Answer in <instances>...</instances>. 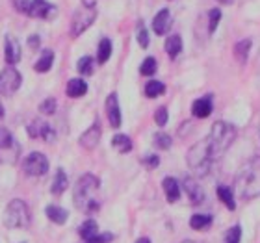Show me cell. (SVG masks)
<instances>
[{"mask_svg": "<svg viewBox=\"0 0 260 243\" xmlns=\"http://www.w3.org/2000/svg\"><path fill=\"white\" fill-rule=\"evenodd\" d=\"M112 147H114L119 154H126V152L132 151V140L125 134H117L114 140H112Z\"/></svg>", "mask_w": 260, "mask_h": 243, "instance_id": "603a6c76", "label": "cell"}, {"mask_svg": "<svg viewBox=\"0 0 260 243\" xmlns=\"http://www.w3.org/2000/svg\"><path fill=\"white\" fill-rule=\"evenodd\" d=\"M65 93H67L71 98L84 97V95L87 93L86 80H82V78H73V80H69V84H67V87H65Z\"/></svg>", "mask_w": 260, "mask_h": 243, "instance_id": "d6986e66", "label": "cell"}, {"mask_svg": "<svg viewBox=\"0 0 260 243\" xmlns=\"http://www.w3.org/2000/svg\"><path fill=\"white\" fill-rule=\"evenodd\" d=\"M67 184H69V180H67V175H65L63 169H58L54 175V180H52V188H50V191H52V195H61L67 189Z\"/></svg>", "mask_w": 260, "mask_h": 243, "instance_id": "7402d4cb", "label": "cell"}, {"mask_svg": "<svg viewBox=\"0 0 260 243\" xmlns=\"http://www.w3.org/2000/svg\"><path fill=\"white\" fill-rule=\"evenodd\" d=\"M140 73L143 76L154 75V73H156V60H154V58H145V61H143L140 67Z\"/></svg>", "mask_w": 260, "mask_h": 243, "instance_id": "1f68e13d", "label": "cell"}, {"mask_svg": "<svg viewBox=\"0 0 260 243\" xmlns=\"http://www.w3.org/2000/svg\"><path fill=\"white\" fill-rule=\"evenodd\" d=\"M28 45H30L32 49L39 47V36H32V38H30V41H28Z\"/></svg>", "mask_w": 260, "mask_h": 243, "instance_id": "b9f144b4", "label": "cell"}, {"mask_svg": "<svg viewBox=\"0 0 260 243\" xmlns=\"http://www.w3.org/2000/svg\"><path fill=\"white\" fill-rule=\"evenodd\" d=\"M240 238H242V227H240V225H234L227 232L225 243H240Z\"/></svg>", "mask_w": 260, "mask_h": 243, "instance_id": "836d02e7", "label": "cell"}, {"mask_svg": "<svg viewBox=\"0 0 260 243\" xmlns=\"http://www.w3.org/2000/svg\"><path fill=\"white\" fill-rule=\"evenodd\" d=\"M22 78L19 75V71L13 69V67H6L2 73H0V95H13V93L21 87Z\"/></svg>", "mask_w": 260, "mask_h": 243, "instance_id": "9c48e42d", "label": "cell"}, {"mask_svg": "<svg viewBox=\"0 0 260 243\" xmlns=\"http://www.w3.org/2000/svg\"><path fill=\"white\" fill-rule=\"evenodd\" d=\"M26 15L34 17V19H50L56 15V6L49 4L47 0H32L28 6Z\"/></svg>", "mask_w": 260, "mask_h": 243, "instance_id": "8fae6325", "label": "cell"}, {"mask_svg": "<svg viewBox=\"0 0 260 243\" xmlns=\"http://www.w3.org/2000/svg\"><path fill=\"white\" fill-rule=\"evenodd\" d=\"M217 197H219V200H221L223 204L227 206L229 210H236L234 193H233V189L229 188V186H219V188H217Z\"/></svg>", "mask_w": 260, "mask_h": 243, "instance_id": "484cf974", "label": "cell"}, {"mask_svg": "<svg viewBox=\"0 0 260 243\" xmlns=\"http://www.w3.org/2000/svg\"><path fill=\"white\" fill-rule=\"evenodd\" d=\"M22 169L28 177H43L49 171V160L43 152H30L22 160Z\"/></svg>", "mask_w": 260, "mask_h": 243, "instance_id": "ba28073f", "label": "cell"}, {"mask_svg": "<svg viewBox=\"0 0 260 243\" xmlns=\"http://www.w3.org/2000/svg\"><path fill=\"white\" fill-rule=\"evenodd\" d=\"M78 234H80L86 241H87V239H91L93 236H97V234H99L97 221H95V219H87V221H84L80 227H78Z\"/></svg>", "mask_w": 260, "mask_h": 243, "instance_id": "cb8c5ba5", "label": "cell"}, {"mask_svg": "<svg viewBox=\"0 0 260 243\" xmlns=\"http://www.w3.org/2000/svg\"><path fill=\"white\" fill-rule=\"evenodd\" d=\"M28 134H30V137H34V140H45V141H49V143L56 140L54 130L50 128V124L43 119H34L32 123L28 124Z\"/></svg>", "mask_w": 260, "mask_h": 243, "instance_id": "30bf717a", "label": "cell"}, {"mask_svg": "<svg viewBox=\"0 0 260 243\" xmlns=\"http://www.w3.org/2000/svg\"><path fill=\"white\" fill-rule=\"evenodd\" d=\"M184 189L188 199L191 200V204H201L205 200V191L201 189L199 182L193 179V177H186L184 179Z\"/></svg>", "mask_w": 260, "mask_h": 243, "instance_id": "5bb4252c", "label": "cell"}, {"mask_svg": "<svg viewBox=\"0 0 260 243\" xmlns=\"http://www.w3.org/2000/svg\"><path fill=\"white\" fill-rule=\"evenodd\" d=\"M182 50V39L180 36H169L166 39V52H168L169 58H177Z\"/></svg>", "mask_w": 260, "mask_h": 243, "instance_id": "d4e9b609", "label": "cell"}, {"mask_svg": "<svg viewBox=\"0 0 260 243\" xmlns=\"http://www.w3.org/2000/svg\"><path fill=\"white\" fill-rule=\"evenodd\" d=\"M212 110H214V102H212L210 95H206V97H203V98H197V100L191 104V114H193V117H197V119H206V117L212 114Z\"/></svg>", "mask_w": 260, "mask_h": 243, "instance_id": "9a60e30c", "label": "cell"}, {"mask_svg": "<svg viewBox=\"0 0 260 243\" xmlns=\"http://www.w3.org/2000/svg\"><path fill=\"white\" fill-rule=\"evenodd\" d=\"M52 63H54V52L52 50H45L41 58L36 61L34 69H36V73H47V71L52 69Z\"/></svg>", "mask_w": 260, "mask_h": 243, "instance_id": "44dd1931", "label": "cell"}, {"mask_svg": "<svg viewBox=\"0 0 260 243\" xmlns=\"http://www.w3.org/2000/svg\"><path fill=\"white\" fill-rule=\"evenodd\" d=\"M97 19V6L93 4V0H86V6H82L80 10H76L71 22V36L78 38L91 26L93 21Z\"/></svg>", "mask_w": 260, "mask_h": 243, "instance_id": "8992f818", "label": "cell"}, {"mask_svg": "<svg viewBox=\"0 0 260 243\" xmlns=\"http://www.w3.org/2000/svg\"><path fill=\"white\" fill-rule=\"evenodd\" d=\"M4 225L8 228H26L30 225V208L24 200H11L4 214Z\"/></svg>", "mask_w": 260, "mask_h": 243, "instance_id": "277c9868", "label": "cell"}, {"mask_svg": "<svg viewBox=\"0 0 260 243\" xmlns=\"http://www.w3.org/2000/svg\"><path fill=\"white\" fill-rule=\"evenodd\" d=\"M234 188L242 199L249 200L260 195V156H253L247 163L240 167Z\"/></svg>", "mask_w": 260, "mask_h": 243, "instance_id": "7a4b0ae2", "label": "cell"}, {"mask_svg": "<svg viewBox=\"0 0 260 243\" xmlns=\"http://www.w3.org/2000/svg\"><path fill=\"white\" fill-rule=\"evenodd\" d=\"M101 134H103V128H101V123H99V119L95 121V123L89 126V128L84 132V134L80 135V145L84 147V149H87V151H93L95 147L99 145V140H101Z\"/></svg>", "mask_w": 260, "mask_h": 243, "instance_id": "7c38bea8", "label": "cell"}, {"mask_svg": "<svg viewBox=\"0 0 260 243\" xmlns=\"http://www.w3.org/2000/svg\"><path fill=\"white\" fill-rule=\"evenodd\" d=\"M39 110H41V114H45V115H52L56 112V100L54 98H47V100L39 106Z\"/></svg>", "mask_w": 260, "mask_h": 243, "instance_id": "74e56055", "label": "cell"}, {"mask_svg": "<svg viewBox=\"0 0 260 243\" xmlns=\"http://www.w3.org/2000/svg\"><path fill=\"white\" fill-rule=\"evenodd\" d=\"M210 225H212V216H208V214H195L190 219V227L193 230H205Z\"/></svg>", "mask_w": 260, "mask_h": 243, "instance_id": "4316f807", "label": "cell"}, {"mask_svg": "<svg viewBox=\"0 0 260 243\" xmlns=\"http://www.w3.org/2000/svg\"><path fill=\"white\" fill-rule=\"evenodd\" d=\"M76 69H78V73H80V75L89 76L93 73V60H91V58H87V56H84V58H80V60H78V63H76Z\"/></svg>", "mask_w": 260, "mask_h": 243, "instance_id": "4dcf8cb0", "label": "cell"}, {"mask_svg": "<svg viewBox=\"0 0 260 243\" xmlns=\"http://www.w3.org/2000/svg\"><path fill=\"white\" fill-rule=\"evenodd\" d=\"M236 140V128L233 124L225 123V121H217L212 126L210 134L206 135V147L210 151L212 162L214 160H219V158L227 152V149L234 143Z\"/></svg>", "mask_w": 260, "mask_h": 243, "instance_id": "3957f363", "label": "cell"}, {"mask_svg": "<svg viewBox=\"0 0 260 243\" xmlns=\"http://www.w3.org/2000/svg\"><path fill=\"white\" fill-rule=\"evenodd\" d=\"M112 239H114V236H112V234H108V232L101 234V232H99L97 236H93V238L87 239L86 243H110Z\"/></svg>", "mask_w": 260, "mask_h": 243, "instance_id": "ab89813d", "label": "cell"}, {"mask_svg": "<svg viewBox=\"0 0 260 243\" xmlns=\"http://www.w3.org/2000/svg\"><path fill=\"white\" fill-rule=\"evenodd\" d=\"M169 28H171V13L169 10H160L152 19V30L156 32V36H164L168 33Z\"/></svg>", "mask_w": 260, "mask_h": 243, "instance_id": "e0dca14e", "label": "cell"}, {"mask_svg": "<svg viewBox=\"0 0 260 243\" xmlns=\"http://www.w3.org/2000/svg\"><path fill=\"white\" fill-rule=\"evenodd\" d=\"M19 156H21V145L8 130L0 126V163L13 165L17 163Z\"/></svg>", "mask_w": 260, "mask_h": 243, "instance_id": "52a82bcc", "label": "cell"}, {"mask_svg": "<svg viewBox=\"0 0 260 243\" xmlns=\"http://www.w3.org/2000/svg\"><path fill=\"white\" fill-rule=\"evenodd\" d=\"M2 117H4V106L0 104V119H2Z\"/></svg>", "mask_w": 260, "mask_h": 243, "instance_id": "f6af8a7d", "label": "cell"}, {"mask_svg": "<svg viewBox=\"0 0 260 243\" xmlns=\"http://www.w3.org/2000/svg\"><path fill=\"white\" fill-rule=\"evenodd\" d=\"M47 217H49L50 221L56 223V225H63V223H67V217H69V214H67V210H63L61 206H47Z\"/></svg>", "mask_w": 260, "mask_h": 243, "instance_id": "ffe728a7", "label": "cell"}, {"mask_svg": "<svg viewBox=\"0 0 260 243\" xmlns=\"http://www.w3.org/2000/svg\"><path fill=\"white\" fill-rule=\"evenodd\" d=\"M106 114H108V121L112 124V128H119L121 110H119V100H117V93H112L106 98Z\"/></svg>", "mask_w": 260, "mask_h": 243, "instance_id": "4fadbf2b", "label": "cell"}, {"mask_svg": "<svg viewBox=\"0 0 260 243\" xmlns=\"http://www.w3.org/2000/svg\"><path fill=\"white\" fill-rule=\"evenodd\" d=\"M182 243H195V241H182Z\"/></svg>", "mask_w": 260, "mask_h": 243, "instance_id": "bcb514c9", "label": "cell"}, {"mask_svg": "<svg viewBox=\"0 0 260 243\" xmlns=\"http://www.w3.org/2000/svg\"><path fill=\"white\" fill-rule=\"evenodd\" d=\"M154 147L162 149V151H168V149H171V137H169L168 134L158 132V134L154 135Z\"/></svg>", "mask_w": 260, "mask_h": 243, "instance_id": "d6a6232c", "label": "cell"}, {"mask_svg": "<svg viewBox=\"0 0 260 243\" xmlns=\"http://www.w3.org/2000/svg\"><path fill=\"white\" fill-rule=\"evenodd\" d=\"M164 93H166V86H164L162 82L151 80L145 84V95L149 98H156V97H160V95H164Z\"/></svg>", "mask_w": 260, "mask_h": 243, "instance_id": "f546056e", "label": "cell"}, {"mask_svg": "<svg viewBox=\"0 0 260 243\" xmlns=\"http://www.w3.org/2000/svg\"><path fill=\"white\" fill-rule=\"evenodd\" d=\"M110 56H112V41H110L108 38H104V39H101V43H99V52H97L99 63H106Z\"/></svg>", "mask_w": 260, "mask_h": 243, "instance_id": "f1b7e54d", "label": "cell"}, {"mask_svg": "<svg viewBox=\"0 0 260 243\" xmlns=\"http://www.w3.org/2000/svg\"><path fill=\"white\" fill-rule=\"evenodd\" d=\"M249 49H251V39H242V41L236 43V47H234V56H236V60H238L240 63H245V61H247Z\"/></svg>", "mask_w": 260, "mask_h": 243, "instance_id": "83f0119b", "label": "cell"}, {"mask_svg": "<svg viewBox=\"0 0 260 243\" xmlns=\"http://www.w3.org/2000/svg\"><path fill=\"white\" fill-rule=\"evenodd\" d=\"M4 60L8 65H15L21 60V45L15 38H6L4 43Z\"/></svg>", "mask_w": 260, "mask_h": 243, "instance_id": "2e32d148", "label": "cell"}, {"mask_svg": "<svg viewBox=\"0 0 260 243\" xmlns=\"http://www.w3.org/2000/svg\"><path fill=\"white\" fill-rule=\"evenodd\" d=\"M186 160H188V167H190L191 171H195V173L201 175V177H205V175L210 171V165H212L210 151H208V147H206V141L195 143L190 151H188Z\"/></svg>", "mask_w": 260, "mask_h": 243, "instance_id": "5b68a950", "label": "cell"}, {"mask_svg": "<svg viewBox=\"0 0 260 243\" xmlns=\"http://www.w3.org/2000/svg\"><path fill=\"white\" fill-rule=\"evenodd\" d=\"M136 243H151V239H149V238H140Z\"/></svg>", "mask_w": 260, "mask_h": 243, "instance_id": "7bdbcfd3", "label": "cell"}, {"mask_svg": "<svg viewBox=\"0 0 260 243\" xmlns=\"http://www.w3.org/2000/svg\"><path fill=\"white\" fill-rule=\"evenodd\" d=\"M154 121H156L158 126H166V123H168V108H166V106H162V108L156 110V114H154Z\"/></svg>", "mask_w": 260, "mask_h": 243, "instance_id": "f35d334b", "label": "cell"}, {"mask_svg": "<svg viewBox=\"0 0 260 243\" xmlns=\"http://www.w3.org/2000/svg\"><path fill=\"white\" fill-rule=\"evenodd\" d=\"M30 2H32V0H13V4H15L17 11H21V13H26Z\"/></svg>", "mask_w": 260, "mask_h": 243, "instance_id": "60d3db41", "label": "cell"}, {"mask_svg": "<svg viewBox=\"0 0 260 243\" xmlns=\"http://www.w3.org/2000/svg\"><path fill=\"white\" fill-rule=\"evenodd\" d=\"M99 186H101V180L91 173L82 175L75 184V191H73L75 204L78 210L87 214V216H93V214L101 208L99 200L95 199V193L99 191Z\"/></svg>", "mask_w": 260, "mask_h": 243, "instance_id": "6da1fadb", "label": "cell"}, {"mask_svg": "<svg viewBox=\"0 0 260 243\" xmlns=\"http://www.w3.org/2000/svg\"><path fill=\"white\" fill-rule=\"evenodd\" d=\"M138 43H140L141 49L149 47V33H147L145 26H143V22H140V26H138Z\"/></svg>", "mask_w": 260, "mask_h": 243, "instance_id": "e575fe53", "label": "cell"}, {"mask_svg": "<svg viewBox=\"0 0 260 243\" xmlns=\"http://www.w3.org/2000/svg\"><path fill=\"white\" fill-rule=\"evenodd\" d=\"M162 188H164V193H166L168 202H177V200L180 199V186L175 179L166 177L162 182Z\"/></svg>", "mask_w": 260, "mask_h": 243, "instance_id": "ac0fdd59", "label": "cell"}, {"mask_svg": "<svg viewBox=\"0 0 260 243\" xmlns=\"http://www.w3.org/2000/svg\"><path fill=\"white\" fill-rule=\"evenodd\" d=\"M210 24H208V28H210V32H216L217 24H219V19H221V10H217V8H214V10L210 11Z\"/></svg>", "mask_w": 260, "mask_h": 243, "instance_id": "8d00e7d4", "label": "cell"}, {"mask_svg": "<svg viewBox=\"0 0 260 243\" xmlns=\"http://www.w3.org/2000/svg\"><path fill=\"white\" fill-rule=\"evenodd\" d=\"M141 163L151 171V169H156L158 165H160V158H158L156 154H147L145 158H141Z\"/></svg>", "mask_w": 260, "mask_h": 243, "instance_id": "d590c367", "label": "cell"}, {"mask_svg": "<svg viewBox=\"0 0 260 243\" xmlns=\"http://www.w3.org/2000/svg\"><path fill=\"white\" fill-rule=\"evenodd\" d=\"M217 2H219V4H225V6H227V4H233L234 0H217Z\"/></svg>", "mask_w": 260, "mask_h": 243, "instance_id": "ee69618b", "label": "cell"}]
</instances>
